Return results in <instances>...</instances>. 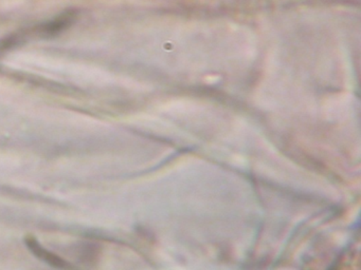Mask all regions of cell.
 Listing matches in <instances>:
<instances>
[{
	"label": "cell",
	"instance_id": "cell-1",
	"mask_svg": "<svg viewBox=\"0 0 361 270\" xmlns=\"http://www.w3.org/2000/svg\"><path fill=\"white\" fill-rule=\"evenodd\" d=\"M29 246L32 248V250L35 251V255L41 257L42 259H45L48 263L51 264V265L56 266V267H66V264H65L64 261L59 259L58 257H54L51 253L47 252L45 249L42 248L39 244L35 242V240H29L28 242Z\"/></svg>",
	"mask_w": 361,
	"mask_h": 270
}]
</instances>
